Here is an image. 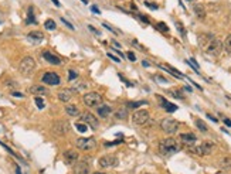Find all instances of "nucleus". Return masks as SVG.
Listing matches in <instances>:
<instances>
[{"label":"nucleus","mask_w":231,"mask_h":174,"mask_svg":"<svg viewBox=\"0 0 231 174\" xmlns=\"http://www.w3.org/2000/svg\"><path fill=\"white\" fill-rule=\"evenodd\" d=\"M91 10H92L94 13H96V14H99V13H101V12H99V9H98V7H95V6H92V7H91Z\"/></svg>","instance_id":"obj_47"},{"label":"nucleus","mask_w":231,"mask_h":174,"mask_svg":"<svg viewBox=\"0 0 231 174\" xmlns=\"http://www.w3.org/2000/svg\"><path fill=\"white\" fill-rule=\"evenodd\" d=\"M12 95H13V96H16V98H24V95H23L22 92H14V91H13Z\"/></svg>","instance_id":"obj_43"},{"label":"nucleus","mask_w":231,"mask_h":174,"mask_svg":"<svg viewBox=\"0 0 231 174\" xmlns=\"http://www.w3.org/2000/svg\"><path fill=\"white\" fill-rule=\"evenodd\" d=\"M140 105H146V102H129V104H128V106L130 108V109H136V108H139L140 106Z\"/></svg>","instance_id":"obj_33"},{"label":"nucleus","mask_w":231,"mask_h":174,"mask_svg":"<svg viewBox=\"0 0 231 174\" xmlns=\"http://www.w3.org/2000/svg\"><path fill=\"white\" fill-rule=\"evenodd\" d=\"M190 2H191V0H190Z\"/></svg>","instance_id":"obj_56"},{"label":"nucleus","mask_w":231,"mask_h":174,"mask_svg":"<svg viewBox=\"0 0 231 174\" xmlns=\"http://www.w3.org/2000/svg\"><path fill=\"white\" fill-rule=\"evenodd\" d=\"M179 139H180V142H182L183 144H186L187 147L194 146L196 142H197V138H196V134L194 133H182Z\"/></svg>","instance_id":"obj_16"},{"label":"nucleus","mask_w":231,"mask_h":174,"mask_svg":"<svg viewBox=\"0 0 231 174\" xmlns=\"http://www.w3.org/2000/svg\"><path fill=\"white\" fill-rule=\"evenodd\" d=\"M193 12H194V14L197 16V18H200V20H204V18H206V10H204L203 4H194Z\"/></svg>","instance_id":"obj_21"},{"label":"nucleus","mask_w":231,"mask_h":174,"mask_svg":"<svg viewBox=\"0 0 231 174\" xmlns=\"http://www.w3.org/2000/svg\"><path fill=\"white\" fill-rule=\"evenodd\" d=\"M122 143V140H116V142H108V143H105V146L108 147V146H115V144H119Z\"/></svg>","instance_id":"obj_42"},{"label":"nucleus","mask_w":231,"mask_h":174,"mask_svg":"<svg viewBox=\"0 0 231 174\" xmlns=\"http://www.w3.org/2000/svg\"><path fill=\"white\" fill-rule=\"evenodd\" d=\"M102 26H104V27H105V28H106V30L112 31V33H114V34H118V31H116V30H115V28H114V27H111V26H109V24H106V23H104V24H102Z\"/></svg>","instance_id":"obj_39"},{"label":"nucleus","mask_w":231,"mask_h":174,"mask_svg":"<svg viewBox=\"0 0 231 174\" xmlns=\"http://www.w3.org/2000/svg\"><path fill=\"white\" fill-rule=\"evenodd\" d=\"M81 2H84L85 4H88V0H81Z\"/></svg>","instance_id":"obj_55"},{"label":"nucleus","mask_w":231,"mask_h":174,"mask_svg":"<svg viewBox=\"0 0 231 174\" xmlns=\"http://www.w3.org/2000/svg\"><path fill=\"white\" fill-rule=\"evenodd\" d=\"M51 2H52V3H54V4H56L57 7H60V6H61V4H60V2H58V0H51Z\"/></svg>","instance_id":"obj_52"},{"label":"nucleus","mask_w":231,"mask_h":174,"mask_svg":"<svg viewBox=\"0 0 231 174\" xmlns=\"http://www.w3.org/2000/svg\"><path fill=\"white\" fill-rule=\"evenodd\" d=\"M199 44H200V47L203 48L204 52L214 55V57H217L223 50L221 41L219 38H216L214 36H211V34H201L199 37Z\"/></svg>","instance_id":"obj_1"},{"label":"nucleus","mask_w":231,"mask_h":174,"mask_svg":"<svg viewBox=\"0 0 231 174\" xmlns=\"http://www.w3.org/2000/svg\"><path fill=\"white\" fill-rule=\"evenodd\" d=\"M180 123L176 119H172V118H166L160 122V129L167 134H174L176 132L179 130Z\"/></svg>","instance_id":"obj_6"},{"label":"nucleus","mask_w":231,"mask_h":174,"mask_svg":"<svg viewBox=\"0 0 231 174\" xmlns=\"http://www.w3.org/2000/svg\"><path fill=\"white\" fill-rule=\"evenodd\" d=\"M149 119H150V115H149V112L146 109H139L132 115L133 123H135V125H139V126L146 125V123L149 122Z\"/></svg>","instance_id":"obj_10"},{"label":"nucleus","mask_w":231,"mask_h":174,"mask_svg":"<svg viewBox=\"0 0 231 174\" xmlns=\"http://www.w3.org/2000/svg\"><path fill=\"white\" fill-rule=\"evenodd\" d=\"M179 142L173 138H166L159 143V150H160L162 154H173V153L179 152Z\"/></svg>","instance_id":"obj_2"},{"label":"nucleus","mask_w":231,"mask_h":174,"mask_svg":"<svg viewBox=\"0 0 231 174\" xmlns=\"http://www.w3.org/2000/svg\"><path fill=\"white\" fill-rule=\"evenodd\" d=\"M223 48H224V51L227 52V54H231V34H228L227 38L224 40V46H223Z\"/></svg>","instance_id":"obj_26"},{"label":"nucleus","mask_w":231,"mask_h":174,"mask_svg":"<svg viewBox=\"0 0 231 174\" xmlns=\"http://www.w3.org/2000/svg\"><path fill=\"white\" fill-rule=\"evenodd\" d=\"M41 81H43V84H47V85H50V86H57V85H60V82H61L60 75L57 72H52V71H47V72H44Z\"/></svg>","instance_id":"obj_13"},{"label":"nucleus","mask_w":231,"mask_h":174,"mask_svg":"<svg viewBox=\"0 0 231 174\" xmlns=\"http://www.w3.org/2000/svg\"><path fill=\"white\" fill-rule=\"evenodd\" d=\"M111 112H112V108L109 106V105H99V106L96 108V113H98V116H101V118H108Z\"/></svg>","instance_id":"obj_19"},{"label":"nucleus","mask_w":231,"mask_h":174,"mask_svg":"<svg viewBox=\"0 0 231 174\" xmlns=\"http://www.w3.org/2000/svg\"><path fill=\"white\" fill-rule=\"evenodd\" d=\"M177 27H179V30L182 31V34H183V36H184V28H183V26L180 24V23H177Z\"/></svg>","instance_id":"obj_48"},{"label":"nucleus","mask_w":231,"mask_h":174,"mask_svg":"<svg viewBox=\"0 0 231 174\" xmlns=\"http://www.w3.org/2000/svg\"><path fill=\"white\" fill-rule=\"evenodd\" d=\"M196 126H197V129L200 132H207V130H209V126H207L201 119H196Z\"/></svg>","instance_id":"obj_29"},{"label":"nucleus","mask_w":231,"mask_h":174,"mask_svg":"<svg viewBox=\"0 0 231 174\" xmlns=\"http://www.w3.org/2000/svg\"><path fill=\"white\" fill-rule=\"evenodd\" d=\"M153 80L157 81V82H160V84H167V80H166V78H163L162 75H155Z\"/></svg>","instance_id":"obj_37"},{"label":"nucleus","mask_w":231,"mask_h":174,"mask_svg":"<svg viewBox=\"0 0 231 174\" xmlns=\"http://www.w3.org/2000/svg\"><path fill=\"white\" fill-rule=\"evenodd\" d=\"M189 152L190 153H194V154H197V156H209L211 154L213 150L216 149V144L213 143L211 140H204L201 144L199 146H190L187 147Z\"/></svg>","instance_id":"obj_3"},{"label":"nucleus","mask_w":231,"mask_h":174,"mask_svg":"<svg viewBox=\"0 0 231 174\" xmlns=\"http://www.w3.org/2000/svg\"><path fill=\"white\" fill-rule=\"evenodd\" d=\"M27 23H36V18H34V14H33V7H30V9H28Z\"/></svg>","instance_id":"obj_35"},{"label":"nucleus","mask_w":231,"mask_h":174,"mask_svg":"<svg viewBox=\"0 0 231 174\" xmlns=\"http://www.w3.org/2000/svg\"><path fill=\"white\" fill-rule=\"evenodd\" d=\"M44 27H46L47 30L52 31V30H56V28H57V24H56V22H54L52 18H48V20L44 22Z\"/></svg>","instance_id":"obj_27"},{"label":"nucleus","mask_w":231,"mask_h":174,"mask_svg":"<svg viewBox=\"0 0 231 174\" xmlns=\"http://www.w3.org/2000/svg\"><path fill=\"white\" fill-rule=\"evenodd\" d=\"M92 174H108V173H104V171H95V173H92Z\"/></svg>","instance_id":"obj_54"},{"label":"nucleus","mask_w":231,"mask_h":174,"mask_svg":"<svg viewBox=\"0 0 231 174\" xmlns=\"http://www.w3.org/2000/svg\"><path fill=\"white\" fill-rule=\"evenodd\" d=\"M27 38H30V40H33V41H43V38H44V34L41 33V31H30V33L27 34Z\"/></svg>","instance_id":"obj_25"},{"label":"nucleus","mask_w":231,"mask_h":174,"mask_svg":"<svg viewBox=\"0 0 231 174\" xmlns=\"http://www.w3.org/2000/svg\"><path fill=\"white\" fill-rule=\"evenodd\" d=\"M119 78H120V80H122V81H123V82H125V84H126V85H128V86H132V85H133V84H130V82H129V81H128V80H126V78H123V76H122V75H120V74H119Z\"/></svg>","instance_id":"obj_44"},{"label":"nucleus","mask_w":231,"mask_h":174,"mask_svg":"<svg viewBox=\"0 0 231 174\" xmlns=\"http://www.w3.org/2000/svg\"><path fill=\"white\" fill-rule=\"evenodd\" d=\"M169 94L172 95V96H174V98H179V99H184V96H183V94L179 91V89H170Z\"/></svg>","instance_id":"obj_30"},{"label":"nucleus","mask_w":231,"mask_h":174,"mask_svg":"<svg viewBox=\"0 0 231 174\" xmlns=\"http://www.w3.org/2000/svg\"><path fill=\"white\" fill-rule=\"evenodd\" d=\"M91 163L86 159H81L72 166V174H90Z\"/></svg>","instance_id":"obj_11"},{"label":"nucleus","mask_w":231,"mask_h":174,"mask_svg":"<svg viewBox=\"0 0 231 174\" xmlns=\"http://www.w3.org/2000/svg\"><path fill=\"white\" fill-rule=\"evenodd\" d=\"M77 76H78L77 71H74V70H70V71H68V81H74Z\"/></svg>","instance_id":"obj_34"},{"label":"nucleus","mask_w":231,"mask_h":174,"mask_svg":"<svg viewBox=\"0 0 231 174\" xmlns=\"http://www.w3.org/2000/svg\"><path fill=\"white\" fill-rule=\"evenodd\" d=\"M220 166H221L224 170H225V168H227V170H228V168H231V157L228 156V157H224V159H221V162H220Z\"/></svg>","instance_id":"obj_28"},{"label":"nucleus","mask_w":231,"mask_h":174,"mask_svg":"<svg viewBox=\"0 0 231 174\" xmlns=\"http://www.w3.org/2000/svg\"><path fill=\"white\" fill-rule=\"evenodd\" d=\"M126 57L128 58H129V60H130V61H136V57H135V54H133V52L132 51H129V52H126Z\"/></svg>","instance_id":"obj_41"},{"label":"nucleus","mask_w":231,"mask_h":174,"mask_svg":"<svg viewBox=\"0 0 231 174\" xmlns=\"http://www.w3.org/2000/svg\"><path fill=\"white\" fill-rule=\"evenodd\" d=\"M28 92H30L31 95H37V96H43V95H48L50 91L48 88H46L44 85H33L28 88Z\"/></svg>","instance_id":"obj_17"},{"label":"nucleus","mask_w":231,"mask_h":174,"mask_svg":"<svg viewBox=\"0 0 231 174\" xmlns=\"http://www.w3.org/2000/svg\"><path fill=\"white\" fill-rule=\"evenodd\" d=\"M119 160L115 154H105V156L99 157L98 160V166L101 168H112V167H116Z\"/></svg>","instance_id":"obj_8"},{"label":"nucleus","mask_w":231,"mask_h":174,"mask_svg":"<svg viewBox=\"0 0 231 174\" xmlns=\"http://www.w3.org/2000/svg\"><path fill=\"white\" fill-rule=\"evenodd\" d=\"M34 102H36V105H37L38 109H44V108H46V104H44V101L40 98V96H36V98H34Z\"/></svg>","instance_id":"obj_32"},{"label":"nucleus","mask_w":231,"mask_h":174,"mask_svg":"<svg viewBox=\"0 0 231 174\" xmlns=\"http://www.w3.org/2000/svg\"><path fill=\"white\" fill-rule=\"evenodd\" d=\"M43 58L51 65H61V60H60L57 55L52 54V52H50V51H44L43 52Z\"/></svg>","instance_id":"obj_18"},{"label":"nucleus","mask_w":231,"mask_h":174,"mask_svg":"<svg viewBox=\"0 0 231 174\" xmlns=\"http://www.w3.org/2000/svg\"><path fill=\"white\" fill-rule=\"evenodd\" d=\"M142 65H143V67H149V65H150V64H149V62L145 60V61H142Z\"/></svg>","instance_id":"obj_53"},{"label":"nucleus","mask_w":231,"mask_h":174,"mask_svg":"<svg viewBox=\"0 0 231 174\" xmlns=\"http://www.w3.org/2000/svg\"><path fill=\"white\" fill-rule=\"evenodd\" d=\"M51 129L57 136H64V134H67L70 132V123H68V120H64V119L56 120V122L52 123Z\"/></svg>","instance_id":"obj_9"},{"label":"nucleus","mask_w":231,"mask_h":174,"mask_svg":"<svg viewBox=\"0 0 231 174\" xmlns=\"http://www.w3.org/2000/svg\"><path fill=\"white\" fill-rule=\"evenodd\" d=\"M224 123H225L227 126H230V128H231V120H230V119H227V118H225V119H224Z\"/></svg>","instance_id":"obj_50"},{"label":"nucleus","mask_w":231,"mask_h":174,"mask_svg":"<svg viewBox=\"0 0 231 174\" xmlns=\"http://www.w3.org/2000/svg\"><path fill=\"white\" fill-rule=\"evenodd\" d=\"M207 118H210V119H211L213 122H217V120H219V119H217V118H214V116H211V115H210V113H209V115H207Z\"/></svg>","instance_id":"obj_49"},{"label":"nucleus","mask_w":231,"mask_h":174,"mask_svg":"<svg viewBox=\"0 0 231 174\" xmlns=\"http://www.w3.org/2000/svg\"><path fill=\"white\" fill-rule=\"evenodd\" d=\"M82 102L88 108H98L99 105H102L104 98H102V95L98 94V92H85L82 95Z\"/></svg>","instance_id":"obj_4"},{"label":"nucleus","mask_w":231,"mask_h":174,"mask_svg":"<svg viewBox=\"0 0 231 174\" xmlns=\"http://www.w3.org/2000/svg\"><path fill=\"white\" fill-rule=\"evenodd\" d=\"M81 120H82L84 123H85L86 126H91V128H98V125H99V122H98V119H96L95 116L92 115V113H90V112H84V113H81Z\"/></svg>","instance_id":"obj_15"},{"label":"nucleus","mask_w":231,"mask_h":174,"mask_svg":"<svg viewBox=\"0 0 231 174\" xmlns=\"http://www.w3.org/2000/svg\"><path fill=\"white\" fill-rule=\"evenodd\" d=\"M75 95H77V89L75 88H62L57 92V98L61 102L67 104V102H70L71 99L74 98Z\"/></svg>","instance_id":"obj_12"},{"label":"nucleus","mask_w":231,"mask_h":174,"mask_svg":"<svg viewBox=\"0 0 231 174\" xmlns=\"http://www.w3.org/2000/svg\"><path fill=\"white\" fill-rule=\"evenodd\" d=\"M106 55H108V57H109V58H111L112 61H115V62H120V58L115 57V55H114V54H111V52H108V54H106Z\"/></svg>","instance_id":"obj_40"},{"label":"nucleus","mask_w":231,"mask_h":174,"mask_svg":"<svg viewBox=\"0 0 231 174\" xmlns=\"http://www.w3.org/2000/svg\"><path fill=\"white\" fill-rule=\"evenodd\" d=\"M34 70H36V60H34L33 57L27 55V57H24L22 61H20L19 71L23 74V75H30Z\"/></svg>","instance_id":"obj_5"},{"label":"nucleus","mask_w":231,"mask_h":174,"mask_svg":"<svg viewBox=\"0 0 231 174\" xmlns=\"http://www.w3.org/2000/svg\"><path fill=\"white\" fill-rule=\"evenodd\" d=\"M16 174H23V173H22V170H20V167H19V166H16Z\"/></svg>","instance_id":"obj_51"},{"label":"nucleus","mask_w":231,"mask_h":174,"mask_svg":"<svg viewBox=\"0 0 231 174\" xmlns=\"http://www.w3.org/2000/svg\"><path fill=\"white\" fill-rule=\"evenodd\" d=\"M75 128H77V130L78 132H81V133H85L86 130H88V126L85 125V123H75Z\"/></svg>","instance_id":"obj_31"},{"label":"nucleus","mask_w":231,"mask_h":174,"mask_svg":"<svg viewBox=\"0 0 231 174\" xmlns=\"http://www.w3.org/2000/svg\"><path fill=\"white\" fill-rule=\"evenodd\" d=\"M159 67L162 68V70H165V71H169L170 74H172L173 76H176V78H183V74L182 72H179V71L176 70V68H173V67H170V65H165V64H160Z\"/></svg>","instance_id":"obj_24"},{"label":"nucleus","mask_w":231,"mask_h":174,"mask_svg":"<svg viewBox=\"0 0 231 174\" xmlns=\"http://www.w3.org/2000/svg\"><path fill=\"white\" fill-rule=\"evenodd\" d=\"M114 115H115V118H116V119H122V120H126L128 119V109H126V108H118V109L116 110H115V113H114Z\"/></svg>","instance_id":"obj_23"},{"label":"nucleus","mask_w":231,"mask_h":174,"mask_svg":"<svg viewBox=\"0 0 231 174\" xmlns=\"http://www.w3.org/2000/svg\"><path fill=\"white\" fill-rule=\"evenodd\" d=\"M139 18H140L142 22H145L146 24H149V18H146V17H145V16H143V14H139Z\"/></svg>","instance_id":"obj_46"},{"label":"nucleus","mask_w":231,"mask_h":174,"mask_svg":"<svg viewBox=\"0 0 231 174\" xmlns=\"http://www.w3.org/2000/svg\"><path fill=\"white\" fill-rule=\"evenodd\" d=\"M146 6H148V7H150V9H153V10H156L157 9V6H156V4H153V3H150V2H146Z\"/></svg>","instance_id":"obj_45"},{"label":"nucleus","mask_w":231,"mask_h":174,"mask_svg":"<svg viewBox=\"0 0 231 174\" xmlns=\"http://www.w3.org/2000/svg\"><path fill=\"white\" fill-rule=\"evenodd\" d=\"M65 113H67L68 116H71V118H77V116L81 115L77 105H67V106H65Z\"/></svg>","instance_id":"obj_20"},{"label":"nucleus","mask_w":231,"mask_h":174,"mask_svg":"<svg viewBox=\"0 0 231 174\" xmlns=\"http://www.w3.org/2000/svg\"><path fill=\"white\" fill-rule=\"evenodd\" d=\"M157 30H160V31H163V33H167L169 31V27H167L165 23H157Z\"/></svg>","instance_id":"obj_36"},{"label":"nucleus","mask_w":231,"mask_h":174,"mask_svg":"<svg viewBox=\"0 0 231 174\" xmlns=\"http://www.w3.org/2000/svg\"><path fill=\"white\" fill-rule=\"evenodd\" d=\"M61 22H62V23H64V24H65V26H67V27H68V28H70V30H74V26L71 24V23H70V22H67V20H65V18H64V17H61Z\"/></svg>","instance_id":"obj_38"},{"label":"nucleus","mask_w":231,"mask_h":174,"mask_svg":"<svg viewBox=\"0 0 231 174\" xmlns=\"http://www.w3.org/2000/svg\"><path fill=\"white\" fill-rule=\"evenodd\" d=\"M159 101H160V104H162V108H163L165 110H167V112H174V110H177V106L176 105H173V104H170V102H167L165 98H159Z\"/></svg>","instance_id":"obj_22"},{"label":"nucleus","mask_w":231,"mask_h":174,"mask_svg":"<svg viewBox=\"0 0 231 174\" xmlns=\"http://www.w3.org/2000/svg\"><path fill=\"white\" fill-rule=\"evenodd\" d=\"M75 146L80 150L90 152V150H94L96 147V140L94 138H78L75 139Z\"/></svg>","instance_id":"obj_7"},{"label":"nucleus","mask_w":231,"mask_h":174,"mask_svg":"<svg viewBox=\"0 0 231 174\" xmlns=\"http://www.w3.org/2000/svg\"><path fill=\"white\" fill-rule=\"evenodd\" d=\"M62 159H64V163L68 166H74L75 163L80 160V156L75 150H65L64 154H62Z\"/></svg>","instance_id":"obj_14"}]
</instances>
